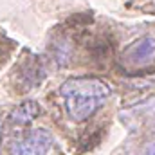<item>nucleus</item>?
<instances>
[{
  "mask_svg": "<svg viewBox=\"0 0 155 155\" xmlns=\"http://www.w3.org/2000/svg\"><path fill=\"white\" fill-rule=\"evenodd\" d=\"M60 96L69 117L76 123L87 121L112 96V88L99 78H71L61 83Z\"/></svg>",
  "mask_w": 155,
  "mask_h": 155,
  "instance_id": "obj_1",
  "label": "nucleus"
},
{
  "mask_svg": "<svg viewBox=\"0 0 155 155\" xmlns=\"http://www.w3.org/2000/svg\"><path fill=\"white\" fill-rule=\"evenodd\" d=\"M52 134L38 128L29 132L25 137H18L11 143V155H47L52 148Z\"/></svg>",
  "mask_w": 155,
  "mask_h": 155,
  "instance_id": "obj_2",
  "label": "nucleus"
},
{
  "mask_svg": "<svg viewBox=\"0 0 155 155\" xmlns=\"http://www.w3.org/2000/svg\"><path fill=\"white\" fill-rule=\"evenodd\" d=\"M155 60V36H144L135 40L132 45H128L123 52V67L126 69H143L148 67Z\"/></svg>",
  "mask_w": 155,
  "mask_h": 155,
  "instance_id": "obj_3",
  "label": "nucleus"
},
{
  "mask_svg": "<svg viewBox=\"0 0 155 155\" xmlns=\"http://www.w3.org/2000/svg\"><path fill=\"white\" fill-rule=\"evenodd\" d=\"M40 114V105L36 101H25L18 105L11 114H9V123L13 124H29L35 117Z\"/></svg>",
  "mask_w": 155,
  "mask_h": 155,
  "instance_id": "obj_4",
  "label": "nucleus"
},
{
  "mask_svg": "<svg viewBox=\"0 0 155 155\" xmlns=\"http://www.w3.org/2000/svg\"><path fill=\"white\" fill-rule=\"evenodd\" d=\"M143 155H155V141L152 143V144H148V148L144 150V153Z\"/></svg>",
  "mask_w": 155,
  "mask_h": 155,
  "instance_id": "obj_5",
  "label": "nucleus"
}]
</instances>
